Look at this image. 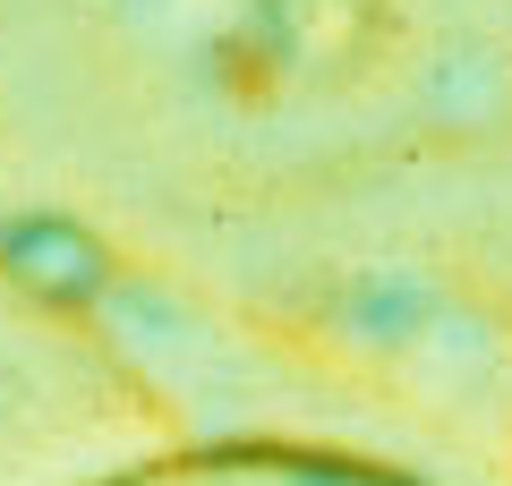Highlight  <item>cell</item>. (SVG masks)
<instances>
[{
    "instance_id": "6da1fadb",
    "label": "cell",
    "mask_w": 512,
    "mask_h": 486,
    "mask_svg": "<svg viewBox=\"0 0 512 486\" xmlns=\"http://www.w3.org/2000/svg\"><path fill=\"white\" fill-rule=\"evenodd\" d=\"M9 265H18L26 290H43V299H86L94 282H103V248H94L77 222H26L18 239H9Z\"/></svg>"
}]
</instances>
